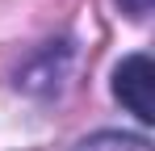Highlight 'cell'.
I'll return each mask as SVG.
<instances>
[{"label":"cell","mask_w":155,"mask_h":151,"mask_svg":"<svg viewBox=\"0 0 155 151\" xmlns=\"http://www.w3.org/2000/svg\"><path fill=\"white\" fill-rule=\"evenodd\" d=\"M151 84H155V67H151V55H143V50H138V55H126V59L113 67V97L122 101L143 126L155 122Z\"/></svg>","instance_id":"6da1fadb"},{"label":"cell","mask_w":155,"mask_h":151,"mask_svg":"<svg viewBox=\"0 0 155 151\" xmlns=\"http://www.w3.org/2000/svg\"><path fill=\"white\" fill-rule=\"evenodd\" d=\"M76 151H151V143L143 134H126V130H97Z\"/></svg>","instance_id":"7a4b0ae2"},{"label":"cell","mask_w":155,"mask_h":151,"mask_svg":"<svg viewBox=\"0 0 155 151\" xmlns=\"http://www.w3.org/2000/svg\"><path fill=\"white\" fill-rule=\"evenodd\" d=\"M122 8H126L130 17H147L151 13V0H122Z\"/></svg>","instance_id":"3957f363"}]
</instances>
